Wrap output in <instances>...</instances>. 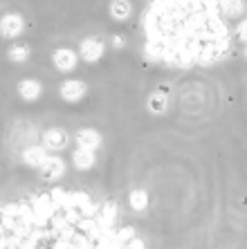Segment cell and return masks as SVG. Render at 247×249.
<instances>
[{
	"instance_id": "6da1fadb",
	"label": "cell",
	"mask_w": 247,
	"mask_h": 249,
	"mask_svg": "<svg viewBox=\"0 0 247 249\" xmlns=\"http://www.w3.org/2000/svg\"><path fill=\"white\" fill-rule=\"evenodd\" d=\"M104 41L101 38H95V36H88V38H83L79 45V52H81V58L83 61H88V63H95V61H99V58L104 56Z\"/></svg>"
},
{
	"instance_id": "7a4b0ae2",
	"label": "cell",
	"mask_w": 247,
	"mask_h": 249,
	"mask_svg": "<svg viewBox=\"0 0 247 249\" xmlns=\"http://www.w3.org/2000/svg\"><path fill=\"white\" fill-rule=\"evenodd\" d=\"M23 18L20 14H5V16L0 18V34L7 36V38H14L23 32Z\"/></svg>"
},
{
	"instance_id": "3957f363",
	"label": "cell",
	"mask_w": 247,
	"mask_h": 249,
	"mask_svg": "<svg viewBox=\"0 0 247 249\" xmlns=\"http://www.w3.org/2000/svg\"><path fill=\"white\" fill-rule=\"evenodd\" d=\"M52 63L61 72H70L76 65V52H72L70 47H58L57 52L52 54Z\"/></svg>"
},
{
	"instance_id": "277c9868",
	"label": "cell",
	"mask_w": 247,
	"mask_h": 249,
	"mask_svg": "<svg viewBox=\"0 0 247 249\" xmlns=\"http://www.w3.org/2000/svg\"><path fill=\"white\" fill-rule=\"evenodd\" d=\"M43 144L50 151H63L68 146V133L61 130V128H50L45 135H43Z\"/></svg>"
},
{
	"instance_id": "5b68a950",
	"label": "cell",
	"mask_w": 247,
	"mask_h": 249,
	"mask_svg": "<svg viewBox=\"0 0 247 249\" xmlns=\"http://www.w3.org/2000/svg\"><path fill=\"white\" fill-rule=\"evenodd\" d=\"M86 94V83L83 81H76V79H70V81H63L61 83V97L70 104L79 101L81 97Z\"/></svg>"
},
{
	"instance_id": "8992f818",
	"label": "cell",
	"mask_w": 247,
	"mask_h": 249,
	"mask_svg": "<svg viewBox=\"0 0 247 249\" xmlns=\"http://www.w3.org/2000/svg\"><path fill=\"white\" fill-rule=\"evenodd\" d=\"M40 173L45 180H58L65 173V164L61 157H47V162L40 166Z\"/></svg>"
},
{
	"instance_id": "52a82bcc",
	"label": "cell",
	"mask_w": 247,
	"mask_h": 249,
	"mask_svg": "<svg viewBox=\"0 0 247 249\" xmlns=\"http://www.w3.org/2000/svg\"><path fill=\"white\" fill-rule=\"evenodd\" d=\"M76 144L79 148H86V151H95L101 146V135L97 130H92V128H83L76 133Z\"/></svg>"
},
{
	"instance_id": "ba28073f",
	"label": "cell",
	"mask_w": 247,
	"mask_h": 249,
	"mask_svg": "<svg viewBox=\"0 0 247 249\" xmlns=\"http://www.w3.org/2000/svg\"><path fill=\"white\" fill-rule=\"evenodd\" d=\"M43 92V88L36 79H25V81L18 83V94L25 99V101H36Z\"/></svg>"
},
{
	"instance_id": "9c48e42d",
	"label": "cell",
	"mask_w": 247,
	"mask_h": 249,
	"mask_svg": "<svg viewBox=\"0 0 247 249\" xmlns=\"http://www.w3.org/2000/svg\"><path fill=\"white\" fill-rule=\"evenodd\" d=\"M23 157H25V164H27V166H34V168H40L47 162V155H45V148H43V146H29Z\"/></svg>"
},
{
	"instance_id": "30bf717a",
	"label": "cell",
	"mask_w": 247,
	"mask_h": 249,
	"mask_svg": "<svg viewBox=\"0 0 247 249\" xmlns=\"http://www.w3.org/2000/svg\"><path fill=\"white\" fill-rule=\"evenodd\" d=\"M169 108V99H167V92H153L149 97V110L153 112V115H164Z\"/></svg>"
},
{
	"instance_id": "8fae6325",
	"label": "cell",
	"mask_w": 247,
	"mask_h": 249,
	"mask_svg": "<svg viewBox=\"0 0 247 249\" xmlns=\"http://www.w3.org/2000/svg\"><path fill=\"white\" fill-rule=\"evenodd\" d=\"M72 160H75V166L76 168H81V171H88V168L95 166V151L76 148L75 155H72Z\"/></svg>"
},
{
	"instance_id": "7c38bea8",
	"label": "cell",
	"mask_w": 247,
	"mask_h": 249,
	"mask_svg": "<svg viewBox=\"0 0 247 249\" xmlns=\"http://www.w3.org/2000/svg\"><path fill=\"white\" fill-rule=\"evenodd\" d=\"M133 7L128 0H113V5H110V16L115 18V20H126L131 16Z\"/></svg>"
},
{
	"instance_id": "4fadbf2b",
	"label": "cell",
	"mask_w": 247,
	"mask_h": 249,
	"mask_svg": "<svg viewBox=\"0 0 247 249\" xmlns=\"http://www.w3.org/2000/svg\"><path fill=\"white\" fill-rule=\"evenodd\" d=\"M128 202H131V207L135 209V211H146V209H149V193L142 191V189H135V191H131V196H128Z\"/></svg>"
},
{
	"instance_id": "5bb4252c",
	"label": "cell",
	"mask_w": 247,
	"mask_h": 249,
	"mask_svg": "<svg viewBox=\"0 0 247 249\" xmlns=\"http://www.w3.org/2000/svg\"><path fill=\"white\" fill-rule=\"evenodd\" d=\"M220 7H223V12L227 16L236 18L245 12V0H220Z\"/></svg>"
},
{
	"instance_id": "9a60e30c",
	"label": "cell",
	"mask_w": 247,
	"mask_h": 249,
	"mask_svg": "<svg viewBox=\"0 0 247 249\" xmlns=\"http://www.w3.org/2000/svg\"><path fill=\"white\" fill-rule=\"evenodd\" d=\"M27 58H29L27 45H14L12 50H9V61H14V63H23Z\"/></svg>"
},
{
	"instance_id": "2e32d148",
	"label": "cell",
	"mask_w": 247,
	"mask_h": 249,
	"mask_svg": "<svg viewBox=\"0 0 247 249\" xmlns=\"http://www.w3.org/2000/svg\"><path fill=\"white\" fill-rule=\"evenodd\" d=\"M236 34H238V38H241L243 43H247V18H243L241 23H238V27H236Z\"/></svg>"
},
{
	"instance_id": "e0dca14e",
	"label": "cell",
	"mask_w": 247,
	"mask_h": 249,
	"mask_svg": "<svg viewBox=\"0 0 247 249\" xmlns=\"http://www.w3.org/2000/svg\"><path fill=\"white\" fill-rule=\"evenodd\" d=\"M113 47L121 50V47H124V38H121V36H113Z\"/></svg>"
},
{
	"instance_id": "ac0fdd59",
	"label": "cell",
	"mask_w": 247,
	"mask_h": 249,
	"mask_svg": "<svg viewBox=\"0 0 247 249\" xmlns=\"http://www.w3.org/2000/svg\"><path fill=\"white\" fill-rule=\"evenodd\" d=\"M243 56H245V58H247V45H245V50H243Z\"/></svg>"
}]
</instances>
